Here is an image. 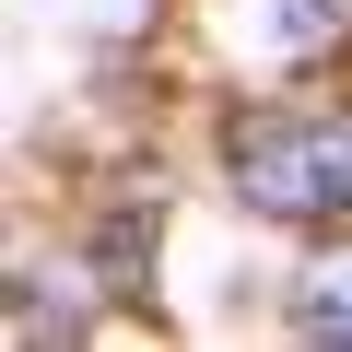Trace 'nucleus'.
Returning a JSON list of instances; mask_svg holds the SVG:
<instances>
[{
  "label": "nucleus",
  "mask_w": 352,
  "mask_h": 352,
  "mask_svg": "<svg viewBox=\"0 0 352 352\" xmlns=\"http://www.w3.org/2000/svg\"><path fill=\"white\" fill-rule=\"evenodd\" d=\"M235 188L258 212H352V118H258V129H235Z\"/></svg>",
  "instance_id": "nucleus-1"
},
{
  "label": "nucleus",
  "mask_w": 352,
  "mask_h": 352,
  "mask_svg": "<svg viewBox=\"0 0 352 352\" xmlns=\"http://www.w3.org/2000/svg\"><path fill=\"white\" fill-rule=\"evenodd\" d=\"M294 329L305 340H352V247H317L294 270Z\"/></svg>",
  "instance_id": "nucleus-2"
},
{
  "label": "nucleus",
  "mask_w": 352,
  "mask_h": 352,
  "mask_svg": "<svg viewBox=\"0 0 352 352\" xmlns=\"http://www.w3.org/2000/svg\"><path fill=\"white\" fill-rule=\"evenodd\" d=\"M258 36H270V59H329L352 36V0H270Z\"/></svg>",
  "instance_id": "nucleus-3"
}]
</instances>
